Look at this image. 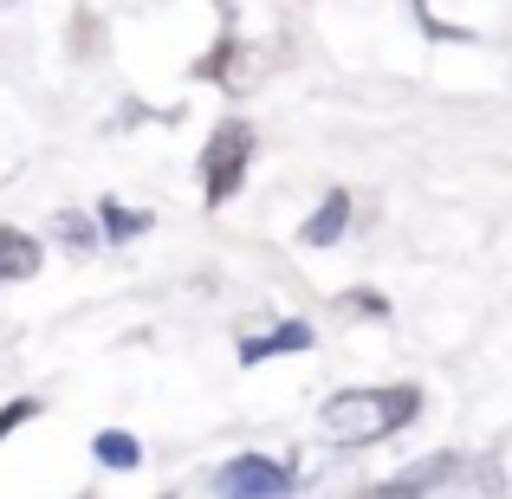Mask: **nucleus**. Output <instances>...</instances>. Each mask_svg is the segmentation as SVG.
Returning <instances> with one entry per match:
<instances>
[{"label": "nucleus", "mask_w": 512, "mask_h": 499, "mask_svg": "<svg viewBox=\"0 0 512 499\" xmlns=\"http://www.w3.org/2000/svg\"><path fill=\"white\" fill-rule=\"evenodd\" d=\"M299 350H312V325H305V318H279V325L240 337V363H247V370H260L266 357H299Z\"/></svg>", "instance_id": "4"}, {"label": "nucleus", "mask_w": 512, "mask_h": 499, "mask_svg": "<svg viewBox=\"0 0 512 499\" xmlns=\"http://www.w3.org/2000/svg\"><path fill=\"white\" fill-rule=\"evenodd\" d=\"M98 227H104L111 247H130V240H143L156 227V214L150 208H124V201H98Z\"/></svg>", "instance_id": "7"}, {"label": "nucleus", "mask_w": 512, "mask_h": 499, "mask_svg": "<svg viewBox=\"0 0 512 499\" xmlns=\"http://www.w3.org/2000/svg\"><path fill=\"white\" fill-rule=\"evenodd\" d=\"M253 150H260V130H253L247 117L214 124L208 150H201V201H208V208H221V201L240 195V182H247V169H253Z\"/></svg>", "instance_id": "2"}, {"label": "nucleus", "mask_w": 512, "mask_h": 499, "mask_svg": "<svg viewBox=\"0 0 512 499\" xmlns=\"http://www.w3.org/2000/svg\"><path fill=\"white\" fill-rule=\"evenodd\" d=\"M454 474H461V454H435V461H422V467H409V474H396L383 493H435V487H448Z\"/></svg>", "instance_id": "9"}, {"label": "nucleus", "mask_w": 512, "mask_h": 499, "mask_svg": "<svg viewBox=\"0 0 512 499\" xmlns=\"http://www.w3.org/2000/svg\"><path fill=\"white\" fill-rule=\"evenodd\" d=\"M344 312H357V318H389V299L376 286H350L344 292Z\"/></svg>", "instance_id": "11"}, {"label": "nucleus", "mask_w": 512, "mask_h": 499, "mask_svg": "<svg viewBox=\"0 0 512 499\" xmlns=\"http://www.w3.org/2000/svg\"><path fill=\"white\" fill-rule=\"evenodd\" d=\"M33 415H39V402H33V396H20V402H0V441H7L13 428H26Z\"/></svg>", "instance_id": "12"}, {"label": "nucleus", "mask_w": 512, "mask_h": 499, "mask_svg": "<svg viewBox=\"0 0 512 499\" xmlns=\"http://www.w3.org/2000/svg\"><path fill=\"white\" fill-rule=\"evenodd\" d=\"M39 266H46V247L33 234H20V227H0V286L7 279H33Z\"/></svg>", "instance_id": "6"}, {"label": "nucleus", "mask_w": 512, "mask_h": 499, "mask_svg": "<svg viewBox=\"0 0 512 499\" xmlns=\"http://www.w3.org/2000/svg\"><path fill=\"white\" fill-rule=\"evenodd\" d=\"M46 234L59 240L65 253H98V247H104V227L91 221V214H72V208H59V214H52V227H46Z\"/></svg>", "instance_id": "8"}, {"label": "nucleus", "mask_w": 512, "mask_h": 499, "mask_svg": "<svg viewBox=\"0 0 512 499\" xmlns=\"http://www.w3.org/2000/svg\"><path fill=\"white\" fill-rule=\"evenodd\" d=\"M91 454H98V467H117V474H130V467L143 461V441L130 435V428H104V435L91 441Z\"/></svg>", "instance_id": "10"}, {"label": "nucleus", "mask_w": 512, "mask_h": 499, "mask_svg": "<svg viewBox=\"0 0 512 499\" xmlns=\"http://www.w3.org/2000/svg\"><path fill=\"white\" fill-rule=\"evenodd\" d=\"M422 415V389L415 383H376V389H338V396L318 409V435L331 448H370L389 441Z\"/></svg>", "instance_id": "1"}, {"label": "nucleus", "mask_w": 512, "mask_h": 499, "mask_svg": "<svg viewBox=\"0 0 512 499\" xmlns=\"http://www.w3.org/2000/svg\"><path fill=\"white\" fill-rule=\"evenodd\" d=\"M350 234V188H331L325 201H318L312 214H305V227H299V247H338V240Z\"/></svg>", "instance_id": "5"}, {"label": "nucleus", "mask_w": 512, "mask_h": 499, "mask_svg": "<svg viewBox=\"0 0 512 499\" xmlns=\"http://www.w3.org/2000/svg\"><path fill=\"white\" fill-rule=\"evenodd\" d=\"M299 474L273 454H234L227 467H214V493H240V499H266V493H292Z\"/></svg>", "instance_id": "3"}]
</instances>
